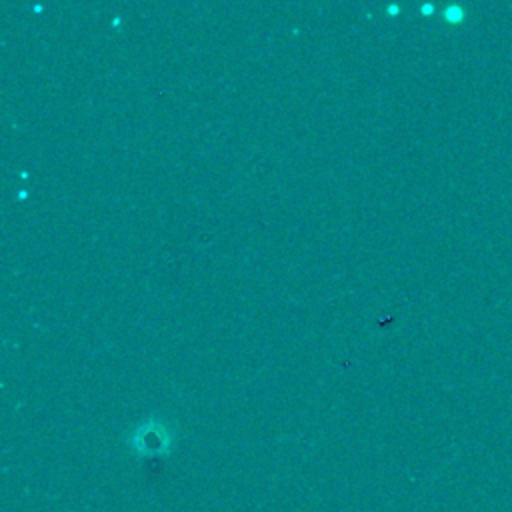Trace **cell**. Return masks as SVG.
Returning <instances> with one entry per match:
<instances>
[{
  "label": "cell",
  "mask_w": 512,
  "mask_h": 512,
  "mask_svg": "<svg viewBox=\"0 0 512 512\" xmlns=\"http://www.w3.org/2000/svg\"><path fill=\"white\" fill-rule=\"evenodd\" d=\"M130 444L134 446V450L138 454H144V456H160L168 450L170 446V436H168V430L162 426V424H156V422H146L142 424L134 434H132V440Z\"/></svg>",
  "instance_id": "1"
}]
</instances>
